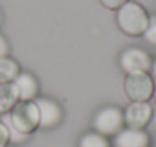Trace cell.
Returning <instances> with one entry per match:
<instances>
[{
    "mask_svg": "<svg viewBox=\"0 0 156 147\" xmlns=\"http://www.w3.org/2000/svg\"><path fill=\"white\" fill-rule=\"evenodd\" d=\"M149 23V15L146 9L136 2H126L117 9V24L118 27L130 37H140L144 34Z\"/></svg>",
    "mask_w": 156,
    "mask_h": 147,
    "instance_id": "1",
    "label": "cell"
},
{
    "mask_svg": "<svg viewBox=\"0 0 156 147\" xmlns=\"http://www.w3.org/2000/svg\"><path fill=\"white\" fill-rule=\"evenodd\" d=\"M9 118L12 126L26 135L40 126V112L34 100H18L9 111Z\"/></svg>",
    "mask_w": 156,
    "mask_h": 147,
    "instance_id": "2",
    "label": "cell"
},
{
    "mask_svg": "<svg viewBox=\"0 0 156 147\" xmlns=\"http://www.w3.org/2000/svg\"><path fill=\"white\" fill-rule=\"evenodd\" d=\"M124 91L132 102H147L153 96V79L149 73L127 74L124 79Z\"/></svg>",
    "mask_w": 156,
    "mask_h": 147,
    "instance_id": "3",
    "label": "cell"
},
{
    "mask_svg": "<svg viewBox=\"0 0 156 147\" xmlns=\"http://www.w3.org/2000/svg\"><path fill=\"white\" fill-rule=\"evenodd\" d=\"M124 124V118H123V112L118 108L114 106H106L102 108L93 121V126L96 129L97 134L108 137V135H117Z\"/></svg>",
    "mask_w": 156,
    "mask_h": 147,
    "instance_id": "4",
    "label": "cell"
},
{
    "mask_svg": "<svg viewBox=\"0 0 156 147\" xmlns=\"http://www.w3.org/2000/svg\"><path fill=\"white\" fill-rule=\"evenodd\" d=\"M120 65L123 71H126L127 74L147 73L152 68V58L146 50L138 49V47H129L121 52Z\"/></svg>",
    "mask_w": 156,
    "mask_h": 147,
    "instance_id": "5",
    "label": "cell"
},
{
    "mask_svg": "<svg viewBox=\"0 0 156 147\" xmlns=\"http://www.w3.org/2000/svg\"><path fill=\"white\" fill-rule=\"evenodd\" d=\"M152 114V106L147 102H132L123 114L124 124L130 129H143L150 121Z\"/></svg>",
    "mask_w": 156,
    "mask_h": 147,
    "instance_id": "6",
    "label": "cell"
},
{
    "mask_svg": "<svg viewBox=\"0 0 156 147\" xmlns=\"http://www.w3.org/2000/svg\"><path fill=\"white\" fill-rule=\"evenodd\" d=\"M34 102H35L38 112H40V127L50 129V127H55L61 121L62 114H61V108L56 102L43 97H37Z\"/></svg>",
    "mask_w": 156,
    "mask_h": 147,
    "instance_id": "7",
    "label": "cell"
},
{
    "mask_svg": "<svg viewBox=\"0 0 156 147\" xmlns=\"http://www.w3.org/2000/svg\"><path fill=\"white\" fill-rule=\"evenodd\" d=\"M150 138L143 129H121L114 140L115 147H149Z\"/></svg>",
    "mask_w": 156,
    "mask_h": 147,
    "instance_id": "8",
    "label": "cell"
},
{
    "mask_svg": "<svg viewBox=\"0 0 156 147\" xmlns=\"http://www.w3.org/2000/svg\"><path fill=\"white\" fill-rule=\"evenodd\" d=\"M18 91V97L20 100H35L37 93H38V84L37 79L30 74V73H18V76L14 79L12 82Z\"/></svg>",
    "mask_w": 156,
    "mask_h": 147,
    "instance_id": "9",
    "label": "cell"
},
{
    "mask_svg": "<svg viewBox=\"0 0 156 147\" xmlns=\"http://www.w3.org/2000/svg\"><path fill=\"white\" fill-rule=\"evenodd\" d=\"M18 100H20L18 91L12 82L0 84V114L9 112Z\"/></svg>",
    "mask_w": 156,
    "mask_h": 147,
    "instance_id": "10",
    "label": "cell"
},
{
    "mask_svg": "<svg viewBox=\"0 0 156 147\" xmlns=\"http://www.w3.org/2000/svg\"><path fill=\"white\" fill-rule=\"evenodd\" d=\"M20 73V67L18 64L5 56V58H0V84H9V82H14V79L18 76Z\"/></svg>",
    "mask_w": 156,
    "mask_h": 147,
    "instance_id": "11",
    "label": "cell"
},
{
    "mask_svg": "<svg viewBox=\"0 0 156 147\" xmlns=\"http://www.w3.org/2000/svg\"><path fill=\"white\" fill-rule=\"evenodd\" d=\"M79 147H109V143L103 135L97 132H88L80 138Z\"/></svg>",
    "mask_w": 156,
    "mask_h": 147,
    "instance_id": "12",
    "label": "cell"
},
{
    "mask_svg": "<svg viewBox=\"0 0 156 147\" xmlns=\"http://www.w3.org/2000/svg\"><path fill=\"white\" fill-rule=\"evenodd\" d=\"M0 120L5 123V126H6V129H8V132H9V143H12V144H20V143H23V141H26V140L29 138V135L21 134L20 131H17V129L12 126L11 118H9V112L2 114V118H0Z\"/></svg>",
    "mask_w": 156,
    "mask_h": 147,
    "instance_id": "13",
    "label": "cell"
},
{
    "mask_svg": "<svg viewBox=\"0 0 156 147\" xmlns=\"http://www.w3.org/2000/svg\"><path fill=\"white\" fill-rule=\"evenodd\" d=\"M143 37H144V40L149 44L156 46V15H150L149 17V23H147V27H146Z\"/></svg>",
    "mask_w": 156,
    "mask_h": 147,
    "instance_id": "14",
    "label": "cell"
},
{
    "mask_svg": "<svg viewBox=\"0 0 156 147\" xmlns=\"http://www.w3.org/2000/svg\"><path fill=\"white\" fill-rule=\"evenodd\" d=\"M9 143V132L5 126V123L0 120V147H6Z\"/></svg>",
    "mask_w": 156,
    "mask_h": 147,
    "instance_id": "15",
    "label": "cell"
},
{
    "mask_svg": "<svg viewBox=\"0 0 156 147\" xmlns=\"http://www.w3.org/2000/svg\"><path fill=\"white\" fill-rule=\"evenodd\" d=\"M127 0H100V3L108 9H118L120 6H123Z\"/></svg>",
    "mask_w": 156,
    "mask_h": 147,
    "instance_id": "16",
    "label": "cell"
},
{
    "mask_svg": "<svg viewBox=\"0 0 156 147\" xmlns=\"http://www.w3.org/2000/svg\"><path fill=\"white\" fill-rule=\"evenodd\" d=\"M8 52H9L8 41L5 40V37H3V35H0V58H5V56H8Z\"/></svg>",
    "mask_w": 156,
    "mask_h": 147,
    "instance_id": "17",
    "label": "cell"
},
{
    "mask_svg": "<svg viewBox=\"0 0 156 147\" xmlns=\"http://www.w3.org/2000/svg\"><path fill=\"white\" fill-rule=\"evenodd\" d=\"M152 74H153V77L156 79V59H155V62H152Z\"/></svg>",
    "mask_w": 156,
    "mask_h": 147,
    "instance_id": "18",
    "label": "cell"
},
{
    "mask_svg": "<svg viewBox=\"0 0 156 147\" xmlns=\"http://www.w3.org/2000/svg\"><path fill=\"white\" fill-rule=\"evenodd\" d=\"M155 100H156V91H155Z\"/></svg>",
    "mask_w": 156,
    "mask_h": 147,
    "instance_id": "19",
    "label": "cell"
},
{
    "mask_svg": "<svg viewBox=\"0 0 156 147\" xmlns=\"http://www.w3.org/2000/svg\"><path fill=\"white\" fill-rule=\"evenodd\" d=\"M0 21H2V15H0Z\"/></svg>",
    "mask_w": 156,
    "mask_h": 147,
    "instance_id": "20",
    "label": "cell"
},
{
    "mask_svg": "<svg viewBox=\"0 0 156 147\" xmlns=\"http://www.w3.org/2000/svg\"><path fill=\"white\" fill-rule=\"evenodd\" d=\"M6 147H8V146H6Z\"/></svg>",
    "mask_w": 156,
    "mask_h": 147,
    "instance_id": "21",
    "label": "cell"
}]
</instances>
